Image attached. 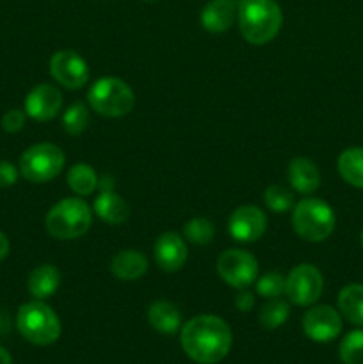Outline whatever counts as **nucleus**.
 <instances>
[{
    "label": "nucleus",
    "instance_id": "nucleus-1",
    "mask_svg": "<svg viewBox=\"0 0 363 364\" xmlns=\"http://www.w3.org/2000/svg\"><path fill=\"white\" fill-rule=\"evenodd\" d=\"M233 343L230 326L216 315H198L185 322L180 331V345L187 358L198 364L223 361Z\"/></svg>",
    "mask_w": 363,
    "mask_h": 364
},
{
    "label": "nucleus",
    "instance_id": "nucleus-2",
    "mask_svg": "<svg viewBox=\"0 0 363 364\" xmlns=\"http://www.w3.org/2000/svg\"><path fill=\"white\" fill-rule=\"evenodd\" d=\"M241 36L249 45H267L280 34L283 13L276 0H241L237 7Z\"/></svg>",
    "mask_w": 363,
    "mask_h": 364
},
{
    "label": "nucleus",
    "instance_id": "nucleus-3",
    "mask_svg": "<svg viewBox=\"0 0 363 364\" xmlns=\"http://www.w3.org/2000/svg\"><path fill=\"white\" fill-rule=\"evenodd\" d=\"M93 224V210L82 198H64L48 210L45 228L57 240L84 237Z\"/></svg>",
    "mask_w": 363,
    "mask_h": 364
},
{
    "label": "nucleus",
    "instance_id": "nucleus-4",
    "mask_svg": "<svg viewBox=\"0 0 363 364\" xmlns=\"http://www.w3.org/2000/svg\"><path fill=\"white\" fill-rule=\"evenodd\" d=\"M337 226L333 208L317 198H305L292 208V230L299 238L312 244L327 240Z\"/></svg>",
    "mask_w": 363,
    "mask_h": 364
},
{
    "label": "nucleus",
    "instance_id": "nucleus-5",
    "mask_svg": "<svg viewBox=\"0 0 363 364\" xmlns=\"http://www.w3.org/2000/svg\"><path fill=\"white\" fill-rule=\"evenodd\" d=\"M16 327L21 336L32 345L48 347L60 336V320L57 313L45 301H32L20 306L16 315Z\"/></svg>",
    "mask_w": 363,
    "mask_h": 364
},
{
    "label": "nucleus",
    "instance_id": "nucleus-6",
    "mask_svg": "<svg viewBox=\"0 0 363 364\" xmlns=\"http://www.w3.org/2000/svg\"><path fill=\"white\" fill-rule=\"evenodd\" d=\"M88 103L96 114L103 117H123L132 112L135 95L130 85L117 77H102L93 82L88 91Z\"/></svg>",
    "mask_w": 363,
    "mask_h": 364
},
{
    "label": "nucleus",
    "instance_id": "nucleus-7",
    "mask_svg": "<svg viewBox=\"0 0 363 364\" xmlns=\"http://www.w3.org/2000/svg\"><path fill=\"white\" fill-rule=\"evenodd\" d=\"M66 156L59 146L39 142L25 149L20 156V174L31 183H48L60 174Z\"/></svg>",
    "mask_w": 363,
    "mask_h": 364
},
{
    "label": "nucleus",
    "instance_id": "nucleus-8",
    "mask_svg": "<svg viewBox=\"0 0 363 364\" xmlns=\"http://www.w3.org/2000/svg\"><path fill=\"white\" fill-rule=\"evenodd\" d=\"M324 290V277L312 263L295 265L285 276V295L295 306H313Z\"/></svg>",
    "mask_w": 363,
    "mask_h": 364
},
{
    "label": "nucleus",
    "instance_id": "nucleus-9",
    "mask_svg": "<svg viewBox=\"0 0 363 364\" xmlns=\"http://www.w3.org/2000/svg\"><path fill=\"white\" fill-rule=\"evenodd\" d=\"M217 274L228 287L244 290L258 279V262L244 249H228L217 258Z\"/></svg>",
    "mask_w": 363,
    "mask_h": 364
},
{
    "label": "nucleus",
    "instance_id": "nucleus-10",
    "mask_svg": "<svg viewBox=\"0 0 363 364\" xmlns=\"http://www.w3.org/2000/svg\"><path fill=\"white\" fill-rule=\"evenodd\" d=\"M50 75L53 80L70 91L82 89L89 80V66L75 50H59L50 57Z\"/></svg>",
    "mask_w": 363,
    "mask_h": 364
},
{
    "label": "nucleus",
    "instance_id": "nucleus-11",
    "mask_svg": "<svg viewBox=\"0 0 363 364\" xmlns=\"http://www.w3.org/2000/svg\"><path fill=\"white\" fill-rule=\"evenodd\" d=\"M302 331L312 341L330 343L342 333L340 311L326 304L313 306L302 316Z\"/></svg>",
    "mask_w": 363,
    "mask_h": 364
},
{
    "label": "nucleus",
    "instance_id": "nucleus-12",
    "mask_svg": "<svg viewBox=\"0 0 363 364\" xmlns=\"http://www.w3.org/2000/svg\"><path fill=\"white\" fill-rule=\"evenodd\" d=\"M228 231L231 238L242 244L260 240L267 231V215L255 205H242L231 212L228 219Z\"/></svg>",
    "mask_w": 363,
    "mask_h": 364
},
{
    "label": "nucleus",
    "instance_id": "nucleus-13",
    "mask_svg": "<svg viewBox=\"0 0 363 364\" xmlns=\"http://www.w3.org/2000/svg\"><path fill=\"white\" fill-rule=\"evenodd\" d=\"M63 109V92L52 84H39L25 96V114L31 119L46 123Z\"/></svg>",
    "mask_w": 363,
    "mask_h": 364
},
{
    "label": "nucleus",
    "instance_id": "nucleus-14",
    "mask_svg": "<svg viewBox=\"0 0 363 364\" xmlns=\"http://www.w3.org/2000/svg\"><path fill=\"white\" fill-rule=\"evenodd\" d=\"M187 240L177 231H166L153 244V259L164 272H178L187 262Z\"/></svg>",
    "mask_w": 363,
    "mask_h": 364
},
{
    "label": "nucleus",
    "instance_id": "nucleus-15",
    "mask_svg": "<svg viewBox=\"0 0 363 364\" xmlns=\"http://www.w3.org/2000/svg\"><path fill=\"white\" fill-rule=\"evenodd\" d=\"M237 7L238 4L235 0H210L199 16L203 28L210 34H223L230 31L237 20Z\"/></svg>",
    "mask_w": 363,
    "mask_h": 364
},
{
    "label": "nucleus",
    "instance_id": "nucleus-16",
    "mask_svg": "<svg viewBox=\"0 0 363 364\" xmlns=\"http://www.w3.org/2000/svg\"><path fill=\"white\" fill-rule=\"evenodd\" d=\"M148 265L149 262L144 252L137 251V249H123L112 256L109 270L116 279L132 283V281L141 279L148 272Z\"/></svg>",
    "mask_w": 363,
    "mask_h": 364
},
{
    "label": "nucleus",
    "instance_id": "nucleus-17",
    "mask_svg": "<svg viewBox=\"0 0 363 364\" xmlns=\"http://www.w3.org/2000/svg\"><path fill=\"white\" fill-rule=\"evenodd\" d=\"M287 178L290 187L299 194H313L320 187V173L315 162L305 156H295L290 160Z\"/></svg>",
    "mask_w": 363,
    "mask_h": 364
},
{
    "label": "nucleus",
    "instance_id": "nucleus-18",
    "mask_svg": "<svg viewBox=\"0 0 363 364\" xmlns=\"http://www.w3.org/2000/svg\"><path fill=\"white\" fill-rule=\"evenodd\" d=\"M93 212L110 226H120L130 217V206L116 191L100 192L93 203Z\"/></svg>",
    "mask_w": 363,
    "mask_h": 364
},
{
    "label": "nucleus",
    "instance_id": "nucleus-19",
    "mask_svg": "<svg viewBox=\"0 0 363 364\" xmlns=\"http://www.w3.org/2000/svg\"><path fill=\"white\" fill-rule=\"evenodd\" d=\"M60 287V272L56 265H39L28 274L27 290L36 301H46L52 297Z\"/></svg>",
    "mask_w": 363,
    "mask_h": 364
},
{
    "label": "nucleus",
    "instance_id": "nucleus-20",
    "mask_svg": "<svg viewBox=\"0 0 363 364\" xmlns=\"http://www.w3.org/2000/svg\"><path fill=\"white\" fill-rule=\"evenodd\" d=\"M148 322L157 333L174 334L182 329V313L169 301H155L148 308Z\"/></svg>",
    "mask_w": 363,
    "mask_h": 364
},
{
    "label": "nucleus",
    "instance_id": "nucleus-21",
    "mask_svg": "<svg viewBox=\"0 0 363 364\" xmlns=\"http://www.w3.org/2000/svg\"><path fill=\"white\" fill-rule=\"evenodd\" d=\"M338 311L352 326L363 327V284H347L338 294Z\"/></svg>",
    "mask_w": 363,
    "mask_h": 364
},
{
    "label": "nucleus",
    "instance_id": "nucleus-22",
    "mask_svg": "<svg viewBox=\"0 0 363 364\" xmlns=\"http://www.w3.org/2000/svg\"><path fill=\"white\" fill-rule=\"evenodd\" d=\"M337 169L345 183L363 188V148L354 146L344 149L337 160Z\"/></svg>",
    "mask_w": 363,
    "mask_h": 364
},
{
    "label": "nucleus",
    "instance_id": "nucleus-23",
    "mask_svg": "<svg viewBox=\"0 0 363 364\" xmlns=\"http://www.w3.org/2000/svg\"><path fill=\"white\" fill-rule=\"evenodd\" d=\"M66 183L70 191L78 198L91 196L98 188V174L89 164L78 162L68 169Z\"/></svg>",
    "mask_w": 363,
    "mask_h": 364
},
{
    "label": "nucleus",
    "instance_id": "nucleus-24",
    "mask_svg": "<svg viewBox=\"0 0 363 364\" xmlns=\"http://www.w3.org/2000/svg\"><path fill=\"white\" fill-rule=\"evenodd\" d=\"M91 124V114L85 103L75 102L64 110L63 114V128L68 135H82Z\"/></svg>",
    "mask_w": 363,
    "mask_h": 364
},
{
    "label": "nucleus",
    "instance_id": "nucleus-25",
    "mask_svg": "<svg viewBox=\"0 0 363 364\" xmlns=\"http://www.w3.org/2000/svg\"><path fill=\"white\" fill-rule=\"evenodd\" d=\"M288 316H290V306H288V302L281 301V299L278 297L269 299V302L262 306L258 320L260 323H262L263 329L273 331L283 326L288 320Z\"/></svg>",
    "mask_w": 363,
    "mask_h": 364
},
{
    "label": "nucleus",
    "instance_id": "nucleus-26",
    "mask_svg": "<svg viewBox=\"0 0 363 364\" xmlns=\"http://www.w3.org/2000/svg\"><path fill=\"white\" fill-rule=\"evenodd\" d=\"M216 237V226L205 217H192L184 226V238L194 245H209Z\"/></svg>",
    "mask_w": 363,
    "mask_h": 364
},
{
    "label": "nucleus",
    "instance_id": "nucleus-27",
    "mask_svg": "<svg viewBox=\"0 0 363 364\" xmlns=\"http://www.w3.org/2000/svg\"><path fill=\"white\" fill-rule=\"evenodd\" d=\"M263 203L273 213H285L294 208V192L285 187V185H269L263 192Z\"/></svg>",
    "mask_w": 363,
    "mask_h": 364
},
{
    "label": "nucleus",
    "instance_id": "nucleus-28",
    "mask_svg": "<svg viewBox=\"0 0 363 364\" xmlns=\"http://www.w3.org/2000/svg\"><path fill=\"white\" fill-rule=\"evenodd\" d=\"M338 355L344 364H363V331L356 329L345 334L338 347Z\"/></svg>",
    "mask_w": 363,
    "mask_h": 364
},
{
    "label": "nucleus",
    "instance_id": "nucleus-29",
    "mask_svg": "<svg viewBox=\"0 0 363 364\" xmlns=\"http://www.w3.org/2000/svg\"><path fill=\"white\" fill-rule=\"evenodd\" d=\"M255 290L263 299H278L285 294V276L280 272H267L255 281Z\"/></svg>",
    "mask_w": 363,
    "mask_h": 364
},
{
    "label": "nucleus",
    "instance_id": "nucleus-30",
    "mask_svg": "<svg viewBox=\"0 0 363 364\" xmlns=\"http://www.w3.org/2000/svg\"><path fill=\"white\" fill-rule=\"evenodd\" d=\"M25 121H27V114H25V110H20V109L7 110V112L2 116V130L7 132V134H18V132L25 127Z\"/></svg>",
    "mask_w": 363,
    "mask_h": 364
},
{
    "label": "nucleus",
    "instance_id": "nucleus-31",
    "mask_svg": "<svg viewBox=\"0 0 363 364\" xmlns=\"http://www.w3.org/2000/svg\"><path fill=\"white\" fill-rule=\"evenodd\" d=\"M20 176V169L7 160H0V187H13Z\"/></svg>",
    "mask_w": 363,
    "mask_h": 364
},
{
    "label": "nucleus",
    "instance_id": "nucleus-32",
    "mask_svg": "<svg viewBox=\"0 0 363 364\" xmlns=\"http://www.w3.org/2000/svg\"><path fill=\"white\" fill-rule=\"evenodd\" d=\"M233 304L238 311L248 313L249 309H253V306H255V295H253L248 288H244V290H238V294L235 295V299H233Z\"/></svg>",
    "mask_w": 363,
    "mask_h": 364
},
{
    "label": "nucleus",
    "instance_id": "nucleus-33",
    "mask_svg": "<svg viewBox=\"0 0 363 364\" xmlns=\"http://www.w3.org/2000/svg\"><path fill=\"white\" fill-rule=\"evenodd\" d=\"M98 188H100V192L114 191V188H116V181H114V178H110V176L98 178Z\"/></svg>",
    "mask_w": 363,
    "mask_h": 364
},
{
    "label": "nucleus",
    "instance_id": "nucleus-34",
    "mask_svg": "<svg viewBox=\"0 0 363 364\" xmlns=\"http://www.w3.org/2000/svg\"><path fill=\"white\" fill-rule=\"evenodd\" d=\"M9 249H11L9 238H7L6 235L0 231V262H2L4 258H7V255H9Z\"/></svg>",
    "mask_w": 363,
    "mask_h": 364
},
{
    "label": "nucleus",
    "instance_id": "nucleus-35",
    "mask_svg": "<svg viewBox=\"0 0 363 364\" xmlns=\"http://www.w3.org/2000/svg\"><path fill=\"white\" fill-rule=\"evenodd\" d=\"M13 359H11V354L4 347H0V364H11Z\"/></svg>",
    "mask_w": 363,
    "mask_h": 364
},
{
    "label": "nucleus",
    "instance_id": "nucleus-36",
    "mask_svg": "<svg viewBox=\"0 0 363 364\" xmlns=\"http://www.w3.org/2000/svg\"><path fill=\"white\" fill-rule=\"evenodd\" d=\"M359 242H362V247H363V230H362V235H359Z\"/></svg>",
    "mask_w": 363,
    "mask_h": 364
},
{
    "label": "nucleus",
    "instance_id": "nucleus-37",
    "mask_svg": "<svg viewBox=\"0 0 363 364\" xmlns=\"http://www.w3.org/2000/svg\"><path fill=\"white\" fill-rule=\"evenodd\" d=\"M142 2H155V0H142Z\"/></svg>",
    "mask_w": 363,
    "mask_h": 364
}]
</instances>
